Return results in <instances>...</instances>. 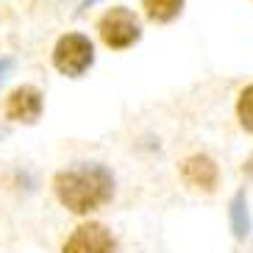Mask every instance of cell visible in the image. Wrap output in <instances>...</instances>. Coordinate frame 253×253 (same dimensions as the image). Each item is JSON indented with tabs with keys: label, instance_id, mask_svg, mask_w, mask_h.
Returning a JSON list of instances; mask_svg holds the SVG:
<instances>
[{
	"label": "cell",
	"instance_id": "6da1fadb",
	"mask_svg": "<svg viewBox=\"0 0 253 253\" xmlns=\"http://www.w3.org/2000/svg\"><path fill=\"white\" fill-rule=\"evenodd\" d=\"M53 189L59 203L73 214H89L112 203L114 175L100 162H78L53 178Z\"/></svg>",
	"mask_w": 253,
	"mask_h": 253
},
{
	"label": "cell",
	"instance_id": "7a4b0ae2",
	"mask_svg": "<svg viewBox=\"0 0 253 253\" xmlns=\"http://www.w3.org/2000/svg\"><path fill=\"white\" fill-rule=\"evenodd\" d=\"M97 34L106 47L112 50H128L142 39L139 17L126 6H112L100 20H97Z\"/></svg>",
	"mask_w": 253,
	"mask_h": 253
},
{
	"label": "cell",
	"instance_id": "3957f363",
	"mask_svg": "<svg viewBox=\"0 0 253 253\" xmlns=\"http://www.w3.org/2000/svg\"><path fill=\"white\" fill-rule=\"evenodd\" d=\"M95 64V45L84 34H64L53 47V67L67 78H81Z\"/></svg>",
	"mask_w": 253,
	"mask_h": 253
},
{
	"label": "cell",
	"instance_id": "277c9868",
	"mask_svg": "<svg viewBox=\"0 0 253 253\" xmlns=\"http://www.w3.org/2000/svg\"><path fill=\"white\" fill-rule=\"evenodd\" d=\"M61 253H117V239L103 223H84L70 234Z\"/></svg>",
	"mask_w": 253,
	"mask_h": 253
},
{
	"label": "cell",
	"instance_id": "5b68a950",
	"mask_svg": "<svg viewBox=\"0 0 253 253\" xmlns=\"http://www.w3.org/2000/svg\"><path fill=\"white\" fill-rule=\"evenodd\" d=\"M181 178L192 189H203V192H214L220 186V167L211 156L206 153H192L181 162Z\"/></svg>",
	"mask_w": 253,
	"mask_h": 253
},
{
	"label": "cell",
	"instance_id": "8992f818",
	"mask_svg": "<svg viewBox=\"0 0 253 253\" xmlns=\"http://www.w3.org/2000/svg\"><path fill=\"white\" fill-rule=\"evenodd\" d=\"M42 114V92L37 86H20L6 100V117L17 123H37Z\"/></svg>",
	"mask_w": 253,
	"mask_h": 253
},
{
	"label": "cell",
	"instance_id": "52a82bcc",
	"mask_svg": "<svg viewBox=\"0 0 253 253\" xmlns=\"http://www.w3.org/2000/svg\"><path fill=\"white\" fill-rule=\"evenodd\" d=\"M228 225L234 239L245 242L253 234V214H251V203H248V192L245 189H237L234 198L228 201Z\"/></svg>",
	"mask_w": 253,
	"mask_h": 253
},
{
	"label": "cell",
	"instance_id": "ba28073f",
	"mask_svg": "<svg viewBox=\"0 0 253 253\" xmlns=\"http://www.w3.org/2000/svg\"><path fill=\"white\" fill-rule=\"evenodd\" d=\"M184 6H186V0H142L145 17L150 23H159V25H167L172 20H178Z\"/></svg>",
	"mask_w": 253,
	"mask_h": 253
},
{
	"label": "cell",
	"instance_id": "9c48e42d",
	"mask_svg": "<svg viewBox=\"0 0 253 253\" xmlns=\"http://www.w3.org/2000/svg\"><path fill=\"white\" fill-rule=\"evenodd\" d=\"M237 120L248 134H253V84H248L237 95Z\"/></svg>",
	"mask_w": 253,
	"mask_h": 253
},
{
	"label": "cell",
	"instance_id": "30bf717a",
	"mask_svg": "<svg viewBox=\"0 0 253 253\" xmlns=\"http://www.w3.org/2000/svg\"><path fill=\"white\" fill-rule=\"evenodd\" d=\"M11 67H14V61H11V59H0V81L8 75V70H11Z\"/></svg>",
	"mask_w": 253,
	"mask_h": 253
},
{
	"label": "cell",
	"instance_id": "8fae6325",
	"mask_svg": "<svg viewBox=\"0 0 253 253\" xmlns=\"http://www.w3.org/2000/svg\"><path fill=\"white\" fill-rule=\"evenodd\" d=\"M242 172H245L248 178L253 181V153H251V156L245 159V162H242Z\"/></svg>",
	"mask_w": 253,
	"mask_h": 253
},
{
	"label": "cell",
	"instance_id": "7c38bea8",
	"mask_svg": "<svg viewBox=\"0 0 253 253\" xmlns=\"http://www.w3.org/2000/svg\"><path fill=\"white\" fill-rule=\"evenodd\" d=\"M92 3H97V0H84V3H81V8H86V6H92Z\"/></svg>",
	"mask_w": 253,
	"mask_h": 253
}]
</instances>
